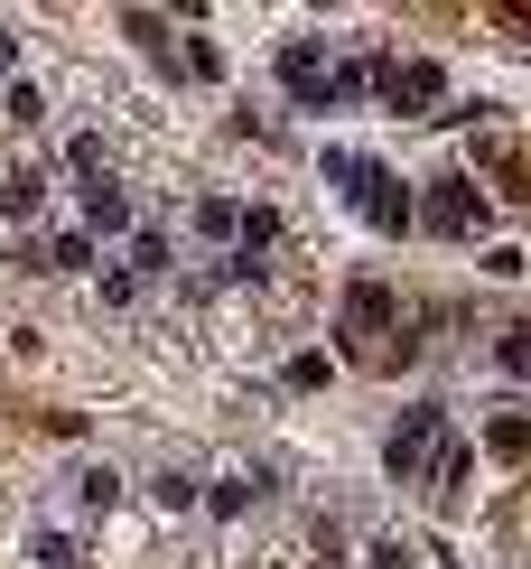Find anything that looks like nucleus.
I'll list each match as a JSON object with an SVG mask.
<instances>
[{
	"label": "nucleus",
	"instance_id": "f257e3e1",
	"mask_svg": "<svg viewBox=\"0 0 531 569\" xmlns=\"http://www.w3.org/2000/svg\"><path fill=\"white\" fill-rule=\"evenodd\" d=\"M392 318H401V299L382 290V280H354L345 290V337H354V355H373V365H401V337H392Z\"/></svg>",
	"mask_w": 531,
	"mask_h": 569
},
{
	"label": "nucleus",
	"instance_id": "f03ea898",
	"mask_svg": "<svg viewBox=\"0 0 531 569\" xmlns=\"http://www.w3.org/2000/svg\"><path fill=\"white\" fill-rule=\"evenodd\" d=\"M327 178H345V187H354V206H364V216H373L382 233H401V224H410V197H401V187L382 178V169H354V159H327Z\"/></svg>",
	"mask_w": 531,
	"mask_h": 569
},
{
	"label": "nucleus",
	"instance_id": "7ed1b4c3",
	"mask_svg": "<svg viewBox=\"0 0 531 569\" xmlns=\"http://www.w3.org/2000/svg\"><path fill=\"white\" fill-rule=\"evenodd\" d=\"M439 439H448V411H439V401H420V411L392 430V477H429V448H439Z\"/></svg>",
	"mask_w": 531,
	"mask_h": 569
},
{
	"label": "nucleus",
	"instance_id": "20e7f679",
	"mask_svg": "<svg viewBox=\"0 0 531 569\" xmlns=\"http://www.w3.org/2000/svg\"><path fill=\"white\" fill-rule=\"evenodd\" d=\"M420 216H429V233H475V224H485V197H475L467 178H439L420 197Z\"/></svg>",
	"mask_w": 531,
	"mask_h": 569
},
{
	"label": "nucleus",
	"instance_id": "39448f33",
	"mask_svg": "<svg viewBox=\"0 0 531 569\" xmlns=\"http://www.w3.org/2000/svg\"><path fill=\"white\" fill-rule=\"evenodd\" d=\"M382 103H392V112H420V103H439V66H420V57H410V66H382Z\"/></svg>",
	"mask_w": 531,
	"mask_h": 569
},
{
	"label": "nucleus",
	"instance_id": "423d86ee",
	"mask_svg": "<svg viewBox=\"0 0 531 569\" xmlns=\"http://www.w3.org/2000/svg\"><path fill=\"white\" fill-rule=\"evenodd\" d=\"M197 233H206V243H233V233H243V206L206 197V206H197Z\"/></svg>",
	"mask_w": 531,
	"mask_h": 569
},
{
	"label": "nucleus",
	"instance_id": "0eeeda50",
	"mask_svg": "<svg viewBox=\"0 0 531 569\" xmlns=\"http://www.w3.org/2000/svg\"><path fill=\"white\" fill-rule=\"evenodd\" d=\"M494 365H503V373H531V327H503V337H494Z\"/></svg>",
	"mask_w": 531,
	"mask_h": 569
},
{
	"label": "nucleus",
	"instance_id": "6e6552de",
	"mask_svg": "<svg viewBox=\"0 0 531 569\" xmlns=\"http://www.w3.org/2000/svg\"><path fill=\"white\" fill-rule=\"evenodd\" d=\"M494 458H531V420H494Z\"/></svg>",
	"mask_w": 531,
	"mask_h": 569
}]
</instances>
